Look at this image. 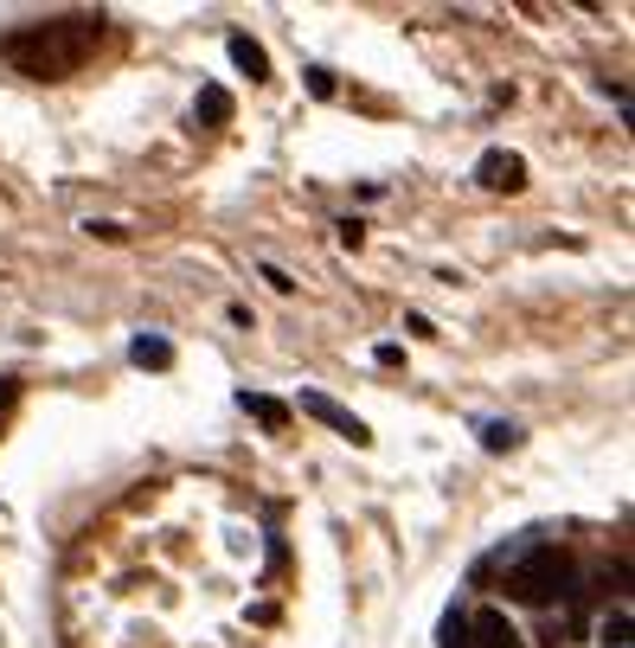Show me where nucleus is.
I'll return each mask as SVG.
<instances>
[{
	"instance_id": "11",
	"label": "nucleus",
	"mask_w": 635,
	"mask_h": 648,
	"mask_svg": "<svg viewBox=\"0 0 635 648\" xmlns=\"http://www.w3.org/2000/svg\"><path fill=\"white\" fill-rule=\"evenodd\" d=\"M436 648H475V636H469V617H462V610H443V623H436Z\"/></svg>"
},
{
	"instance_id": "3",
	"label": "nucleus",
	"mask_w": 635,
	"mask_h": 648,
	"mask_svg": "<svg viewBox=\"0 0 635 648\" xmlns=\"http://www.w3.org/2000/svg\"><path fill=\"white\" fill-rule=\"evenodd\" d=\"M302 418H321L334 436H347L353 449H366L372 443V431H366V418L359 411H347V405H334L328 392H302Z\"/></svg>"
},
{
	"instance_id": "5",
	"label": "nucleus",
	"mask_w": 635,
	"mask_h": 648,
	"mask_svg": "<svg viewBox=\"0 0 635 648\" xmlns=\"http://www.w3.org/2000/svg\"><path fill=\"white\" fill-rule=\"evenodd\" d=\"M469 636H475V648H526L520 630H513L500 610H475V617H469Z\"/></svg>"
},
{
	"instance_id": "1",
	"label": "nucleus",
	"mask_w": 635,
	"mask_h": 648,
	"mask_svg": "<svg viewBox=\"0 0 635 648\" xmlns=\"http://www.w3.org/2000/svg\"><path fill=\"white\" fill-rule=\"evenodd\" d=\"M97 39H103V13H65L46 26H20L0 52L20 77H71Z\"/></svg>"
},
{
	"instance_id": "12",
	"label": "nucleus",
	"mask_w": 635,
	"mask_h": 648,
	"mask_svg": "<svg viewBox=\"0 0 635 648\" xmlns=\"http://www.w3.org/2000/svg\"><path fill=\"white\" fill-rule=\"evenodd\" d=\"M597 636H604V643H610V648H630V610L617 603V610H610V617L597 623Z\"/></svg>"
},
{
	"instance_id": "17",
	"label": "nucleus",
	"mask_w": 635,
	"mask_h": 648,
	"mask_svg": "<svg viewBox=\"0 0 635 648\" xmlns=\"http://www.w3.org/2000/svg\"><path fill=\"white\" fill-rule=\"evenodd\" d=\"M264 277H270V289H282V295L295 289V277H289V270H277V264H264Z\"/></svg>"
},
{
	"instance_id": "10",
	"label": "nucleus",
	"mask_w": 635,
	"mask_h": 648,
	"mask_svg": "<svg viewBox=\"0 0 635 648\" xmlns=\"http://www.w3.org/2000/svg\"><path fill=\"white\" fill-rule=\"evenodd\" d=\"M193 116H200L206 129H225V123H231V90H225V84H200V103H193Z\"/></svg>"
},
{
	"instance_id": "15",
	"label": "nucleus",
	"mask_w": 635,
	"mask_h": 648,
	"mask_svg": "<svg viewBox=\"0 0 635 648\" xmlns=\"http://www.w3.org/2000/svg\"><path fill=\"white\" fill-rule=\"evenodd\" d=\"M341 244H347V251L366 244V225H359V218H341Z\"/></svg>"
},
{
	"instance_id": "7",
	"label": "nucleus",
	"mask_w": 635,
	"mask_h": 648,
	"mask_svg": "<svg viewBox=\"0 0 635 648\" xmlns=\"http://www.w3.org/2000/svg\"><path fill=\"white\" fill-rule=\"evenodd\" d=\"M129 360H136L141 372H167V366H174V341H167V334H136V341H129Z\"/></svg>"
},
{
	"instance_id": "13",
	"label": "nucleus",
	"mask_w": 635,
	"mask_h": 648,
	"mask_svg": "<svg viewBox=\"0 0 635 648\" xmlns=\"http://www.w3.org/2000/svg\"><path fill=\"white\" fill-rule=\"evenodd\" d=\"M302 84H308V97H334V72H328V65H308Z\"/></svg>"
},
{
	"instance_id": "9",
	"label": "nucleus",
	"mask_w": 635,
	"mask_h": 648,
	"mask_svg": "<svg viewBox=\"0 0 635 648\" xmlns=\"http://www.w3.org/2000/svg\"><path fill=\"white\" fill-rule=\"evenodd\" d=\"M231 65L251 72V84H264V77H270V52H264L251 33H231Z\"/></svg>"
},
{
	"instance_id": "16",
	"label": "nucleus",
	"mask_w": 635,
	"mask_h": 648,
	"mask_svg": "<svg viewBox=\"0 0 635 648\" xmlns=\"http://www.w3.org/2000/svg\"><path fill=\"white\" fill-rule=\"evenodd\" d=\"M405 328H411V334H418V341H436V328H430V315H418V308H411V315H405Z\"/></svg>"
},
{
	"instance_id": "8",
	"label": "nucleus",
	"mask_w": 635,
	"mask_h": 648,
	"mask_svg": "<svg viewBox=\"0 0 635 648\" xmlns=\"http://www.w3.org/2000/svg\"><path fill=\"white\" fill-rule=\"evenodd\" d=\"M475 443L494 449V456H507V449H520V443H526V431H520L513 418H482V424H475Z\"/></svg>"
},
{
	"instance_id": "14",
	"label": "nucleus",
	"mask_w": 635,
	"mask_h": 648,
	"mask_svg": "<svg viewBox=\"0 0 635 648\" xmlns=\"http://www.w3.org/2000/svg\"><path fill=\"white\" fill-rule=\"evenodd\" d=\"M372 360H379V366H405V347H398V341H379V347H372Z\"/></svg>"
},
{
	"instance_id": "4",
	"label": "nucleus",
	"mask_w": 635,
	"mask_h": 648,
	"mask_svg": "<svg viewBox=\"0 0 635 648\" xmlns=\"http://www.w3.org/2000/svg\"><path fill=\"white\" fill-rule=\"evenodd\" d=\"M475 180H482L488 193H520V187H526V161H520L513 148H488V154L475 161Z\"/></svg>"
},
{
	"instance_id": "2",
	"label": "nucleus",
	"mask_w": 635,
	"mask_h": 648,
	"mask_svg": "<svg viewBox=\"0 0 635 648\" xmlns=\"http://www.w3.org/2000/svg\"><path fill=\"white\" fill-rule=\"evenodd\" d=\"M507 597L526 603V610H546V603H559V597H577V566L564 559L559 546L526 539V546L507 559Z\"/></svg>"
},
{
	"instance_id": "6",
	"label": "nucleus",
	"mask_w": 635,
	"mask_h": 648,
	"mask_svg": "<svg viewBox=\"0 0 635 648\" xmlns=\"http://www.w3.org/2000/svg\"><path fill=\"white\" fill-rule=\"evenodd\" d=\"M238 411H251L264 431H289V418H295V405H282L270 392H238Z\"/></svg>"
}]
</instances>
